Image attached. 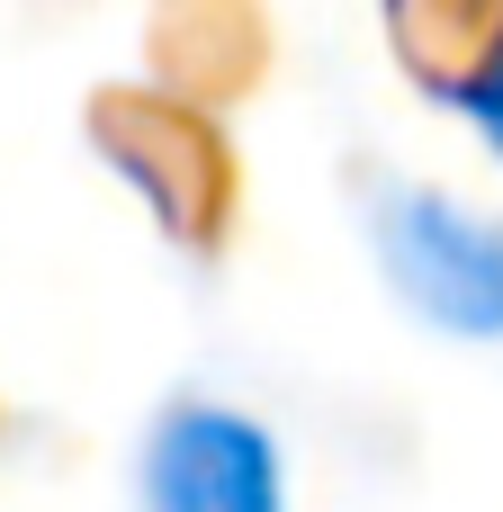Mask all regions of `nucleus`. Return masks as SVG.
Here are the masks:
<instances>
[{
  "label": "nucleus",
  "instance_id": "1",
  "mask_svg": "<svg viewBox=\"0 0 503 512\" xmlns=\"http://www.w3.org/2000/svg\"><path fill=\"white\" fill-rule=\"evenodd\" d=\"M369 243H378L396 297L423 324L468 333V342L503 333V225L495 216H477L441 189H378Z\"/></svg>",
  "mask_w": 503,
  "mask_h": 512
},
{
  "label": "nucleus",
  "instance_id": "2",
  "mask_svg": "<svg viewBox=\"0 0 503 512\" xmlns=\"http://www.w3.org/2000/svg\"><path fill=\"white\" fill-rule=\"evenodd\" d=\"M144 512H288V468L261 414L180 396L144 432Z\"/></svg>",
  "mask_w": 503,
  "mask_h": 512
}]
</instances>
